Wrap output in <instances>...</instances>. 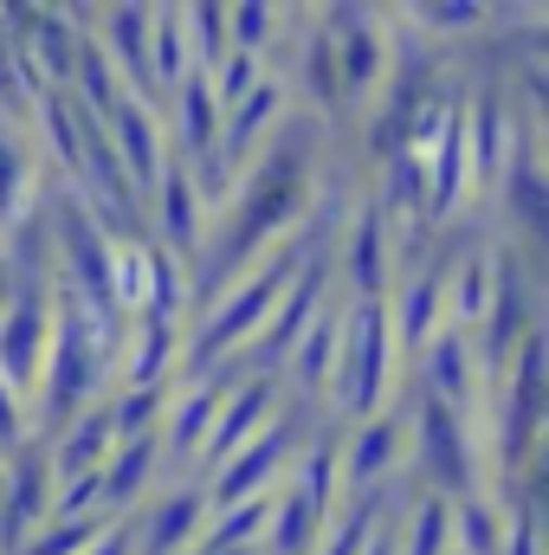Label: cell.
Listing matches in <instances>:
<instances>
[{
    "label": "cell",
    "mask_w": 549,
    "mask_h": 555,
    "mask_svg": "<svg viewBox=\"0 0 549 555\" xmlns=\"http://www.w3.org/2000/svg\"><path fill=\"white\" fill-rule=\"evenodd\" d=\"M511 491H465L452 498V555H498L505 550Z\"/></svg>",
    "instance_id": "2e32d148"
},
{
    "label": "cell",
    "mask_w": 549,
    "mask_h": 555,
    "mask_svg": "<svg viewBox=\"0 0 549 555\" xmlns=\"http://www.w3.org/2000/svg\"><path fill=\"white\" fill-rule=\"evenodd\" d=\"M104 142H111V155H117V168H124L137 207L149 214V194H155V181H162V168H168V130H162V111H155V104H137V98H124V104L111 111V124H104Z\"/></svg>",
    "instance_id": "52a82bcc"
},
{
    "label": "cell",
    "mask_w": 549,
    "mask_h": 555,
    "mask_svg": "<svg viewBox=\"0 0 549 555\" xmlns=\"http://www.w3.org/2000/svg\"><path fill=\"white\" fill-rule=\"evenodd\" d=\"M408 388L413 395H426V401H439V408H452V414L478 420L485 408V388H478V362H472V336L465 330H439L420 356L408 362ZM485 433V426H478Z\"/></svg>",
    "instance_id": "5b68a950"
},
{
    "label": "cell",
    "mask_w": 549,
    "mask_h": 555,
    "mask_svg": "<svg viewBox=\"0 0 549 555\" xmlns=\"http://www.w3.org/2000/svg\"><path fill=\"white\" fill-rule=\"evenodd\" d=\"M91 39L111 59L124 98L155 104V78H149V7H98L91 13Z\"/></svg>",
    "instance_id": "30bf717a"
},
{
    "label": "cell",
    "mask_w": 549,
    "mask_h": 555,
    "mask_svg": "<svg viewBox=\"0 0 549 555\" xmlns=\"http://www.w3.org/2000/svg\"><path fill=\"white\" fill-rule=\"evenodd\" d=\"M46 446V459H52V478L65 485V478H85V472H98L111 452H117V426H111V408L98 401V408H85V414H72L52 439H39Z\"/></svg>",
    "instance_id": "4fadbf2b"
},
{
    "label": "cell",
    "mask_w": 549,
    "mask_h": 555,
    "mask_svg": "<svg viewBox=\"0 0 549 555\" xmlns=\"http://www.w3.org/2000/svg\"><path fill=\"white\" fill-rule=\"evenodd\" d=\"M408 395V369L395 356L388 336V310L382 304H343V336H336V375H330V401L323 420L356 426V420L382 414Z\"/></svg>",
    "instance_id": "6da1fadb"
},
{
    "label": "cell",
    "mask_w": 549,
    "mask_h": 555,
    "mask_svg": "<svg viewBox=\"0 0 549 555\" xmlns=\"http://www.w3.org/2000/svg\"><path fill=\"white\" fill-rule=\"evenodd\" d=\"M278 408H284V395H278L272 375H246V369H240V382L227 388V401H220V414H214V433H207V446H201V459H194V478L214 472L220 459H233L246 439H259L278 420Z\"/></svg>",
    "instance_id": "ba28073f"
},
{
    "label": "cell",
    "mask_w": 549,
    "mask_h": 555,
    "mask_svg": "<svg viewBox=\"0 0 549 555\" xmlns=\"http://www.w3.org/2000/svg\"><path fill=\"white\" fill-rule=\"evenodd\" d=\"M85 555H130V524L117 517V524H104L98 537H91V550Z\"/></svg>",
    "instance_id": "ac0fdd59"
},
{
    "label": "cell",
    "mask_w": 549,
    "mask_h": 555,
    "mask_svg": "<svg viewBox=\"0 0 549 555\" xmlns=\"http://www.w3.org/2000/svg\"><path fill=\"white\" fill-rule=\"evenodd\" d=\"M162 130H168V155L194 175V168H207V155H214V142H220V104H214V85L201 78V72H188L162 104Z\"/></svg>",
    "instance_id": "9c48e42d"
},
{
    "label": "cell",
    "mask_w": 549,
    "mask_h": 555,
    "mask_svg": "<svg viewBox=\"0 0 549 555\" xmlns=\"http://www.w3.org/2000/svg\"><path fill=\"white\" fill-rule=\"evenodd\" d=\"M485 304H491V240L459 246V253L446 259V323L472 336L478 317H485Z\"/></svg>",
    "instance_id": "9a60e30c"
},
{
    "label": "cell",
    "mask_w": 549,
    "mask_h": 555,
    "mask_svg": "<svg viewBox=\"0 0 549 555\" xmlns=\"http://www.w3.org/2000/svg\"><path fill=\"white\" fill-rule=\"evenodd\" d=\"M155 485H162L155 433H149V439H117V452L98 465V504H104V517H111V524H117V517H130Z\"/></svg>",
    "instance_id": "7c38bea8"
},
{
    "label": "cell",
    "mask_w": 549,
    "mask_h": 555,
    "mask_svg": "<svg viewBox=\"0 0 549 555\" xmlns=\"http://www.w3.org/2000/svg\"><path fill=\"white\" fill-rule=\"evenodd\" d=\"M52 491H59V478H52V459L39 439L7 452V465H0V555H13L52 517Z\"/></svg>",
    "instance_id": "8992f818"
},
{
    "label": "cell",
    "mask_w": 549,
    "mask_h": 555,
    "mask_svg": "<svg viewBox=\"0 0 549 555\" xmlns=\"http://www.w3.org/2000/svg\"><path fill=\"white\" fill-rule=\"evenodd\" d=\"M175 375H181V323H168V317H130L111 388H168Z\"/></svg>",
    "instance_id": "8fae6325"
},
{
    "label": "cell",
    "mask_w": 549,
    "mask_h": 555,
    "mask_svg": "<svg viewBox=\"0 0 549 555\" xmlns=\"http://www.w3.org/2000/svg\"><path fill=\"white\" fill-rule=\"evenodd\" d=\"M46 188H52V181H46L33 142H26V124L0 117V233H7L20 214H33V207L46 201Z\"/></svg>",
    "instance_id": "5bb4252c"
},
{
    "label": "cell",
    "mask_w": 549,
    "mask_h": 555,
    "mask_svg": "<svg viewBox=\"0 0 549 555\" xmlns=\"http://www.w3.org/2000/svg\"><path fill=\"white\" fill-rule=\"evenodd\" d=\"M149 78H155V104L188 78V33H181V7H149Z\"/></svg>",
    "instance_id": "e0dca14e"
},
{
    "label": "cell",
    "mask_w": 549,
    "mask_h": 555,
    "mask_svg": "<svg viewBox=\"0 0 549 555\" xmlns=\"http://www.w3.org/2000/svg\"><path fill=\"white\" fill-rule=\"evenodd\" d=\"M317 26L330 33V52H336L343 124H362L369 104L382 98L388 72H395V13H382V7H317Z\"/></svg>",
    "instance_id": "7a4b0ae2"
},
{
    "label": "cell",
    "mask_w": 549,
    "mask_h": 555,
    "mask_svg": "<svg viewBox=\"0 0 549 555\" xmlns=\"http://www.w3.org/2000/svg\"><path fill=\"white\" fill-rule=\"evenodd\" d=\"M395 478H408V395L382 414L343 426V439H336V498L343 504H369Z\"/></svg>",
    "instance_id": "3957f363"
},
{
    "label": "cell",
    "mask_w": 549,
    "mask_h": 555,
    "mask_svg": "<svg viewBox=\"0 0 549 555\" xmlns=\"http://www.w3.org/2000/svg\"><path fill=\"white\" fill-rule=\"evenodd\" d=\"M124 524H130V555H194L207 530V491L201 478H168Z\"/></svg>",
    "instance_id": "277c9868"
}]
</instances>
